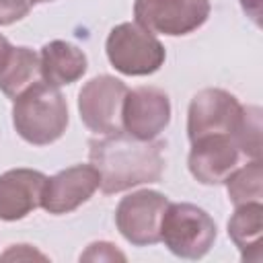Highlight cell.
<instances>
[{
	"mask_svg": "<svg viewBox=\"0 0 263 263\" xmlns=\"http://www.w3.org/2000/svg\"><path fill=\"white\" fill-rule=\"evenodd\" d=\"M90 164L99 171V189L105 195L121 193L144 183H156L164 171V142L138 140L127 132H115L88 142Z\"/></svg>",
	"mask_w": 263,
	"mask_h": 263,
	"instance_id": "6da1fadb",
	"label": "cell"
},
{
	"mask_svg": "<svg viewBox=\"0 0 263 263\" xmlns=\"http://www.w3.org/2000/svg\"><path fill=\"white\" fill-rule=\"evenodd\" d=\"M12 125L33 146H49L60 140L68 127V103L60 88L45 80L25 88L14 99Z\"/></svg>",
	"mask_w": 263,
	"mask_h": 263,
	"instance_id": "7a4b0ae2",
	"label": "cell"
},
{
	"mask_svg": "<svg viewBox=\"0 0 263 263\" xmlns=\"http://www.w3.org/2000/svg\"><path fill=\"white\" fill-rule=\"evenodd\" d=\"M218 236L214 218L195 203L179 201L164 210L160 222V242L181 259H201L210 253Z\"/></svg>",
	"mask_w": 263,
	"mask_h": 263,
	"instance_id": "3957f363",
	"label": "cell"
},
{
	"mask_svg": "<svg viewBox=\"0 0 263 263\" xmlns=\"http://www.w3.org/2000/svg\"><path fill=\"white\" fill-rule=\"evenodd\" d=\"M109 64L125 76H148L160 70L166 51L158 37L138 23L115 25L105 41Z\"/></svg>",
	"mask_w": 263,
	"mask_h": 263,
	"instance_id": "277c9868",
	"label": "cell"
},
{
	"mask_svg": "<svg viewBox=\"0 0 263 263\" xmlns=\"http://www.w3.org/2000/svg\"><path fill=\"white\" fill-rule=\"evenodd\" d=\"M125 95V82L111 74H99L90 78L78 92V113L82 123L97 136L121 132V109Z\"/></svg>",
	"mask_w": 263,
	"mask_h": 263,
	"instance_id": "5b68a950",
	"label": "cell"
},
{
	"mask_svg": "<svg viewBox=\"0 0 263 263\" xmlns=\"http://www.w3.org/2000/svg\"><path fill=\"white\" fill-rule=\"evenodd\" d=\"M210 16V0H136L134 23L150 33L181 37L197 31Z\"/></svg>",
	"mask_w": 263,
	"mask_h": 263,
	"instance_id": "8992f818",
	"label": "cell"
},
{
	"mask_svg": "<svg viewBox=\"0 0 263 263\" xmlns=\"http://www.w3.org/2000/svg\"><path fill=\"white\" fill-rule=\"evenodd\" d=\"M168 205L166 195L154 189H140L119 199L115 208V226L134 247L160 242V222Z\"/></svg>",
	"mask_w": 263,
	"mask_h": 263,
	"instance_id": "52a82bcc",
	"label": "cell"
},
{
	"mask_svg": "<svg viewBox=\"0 0 263 263\" xmlns=\"http://www.w3.org/2000/svg\"><path fill=\"white\" fill-rule=\"evenodd\" d=\"M242 105L224 88H201L187 109L189 142L203 136H232L238 127Z\"/></svg>",
	"mask_w": 263,
	"mask_h": 263,
	"instance_id": "ba28073f",
	"label": "cell"
},
{
	"mask_svg": "<svg viewBox=\"0 0 263 263\" xmlns=\"http://www.w3.org/2000/svg\"><path fill=\"white\" fill-rule=\"evenodd\" d=\"M171 121L168 95L156 86L127 88L121 109L123 132L138 140H156Z\"/></svg>",
	"mask_w": 263,
	"mask_h": 263,
	"instance_id": "9c48e42d",
	"label": "cell"
},
{
	"mask_svg": "<svg viewBox=\"0 0 263 263\" xmlns=\"http://www.w3.org/2000/svg\"><path fill=\"white\" fill-rule=\"evenodd\" d=\"M101 185L99 171L92 164H74L53 177H47L41 193V208L47 214L62 216L86 203Z\"/></svg>",
	"mask_w": 263,
	"mask_h": 263,
	"instance_id": "30bf717a",
	"label": "cell"
},
{
	"mask_svg": "<svg viewBox=\"0 0 263 263\" xmlns=\"http://www.w3.org/2000/svg\"><path fill=\"white\" fill-rule=\"evenodd\" d=\"M240 152L232 136H203L191 142L187 166L201 185H222L238 166Z\"/></svg>",
	"mask_w": 263,
	"mask_h": 263,
	"instance_id": "8fae6325",
	"label": "cell"
},
{
	"mask_svg": "<svg viewBox=\"0 0 263 263\" xmlns=\"http://www.w3.org/2000/svg\"><path fill=\"white\" fill-rule=\"evenodd\" d=\"M47 177L35 168H10L0 175V220L16 222L41 205Z\"/></svg>",
	"mask_w": 263,
	"mask_h": 263,
	"instance_id": "7c38bea8",
	"label": "cell"
},
{
	"mask_svg": "<svg viewBox=\"0 0 263 263\" xmlns=\"http://www.w3.org/2000/svg\"><path fill=\"white\" fill-rule=\"evenodd\" d=\"M41 78L51 86H64L80 80L88 68L86 55L70 41L53 39L41 47L39 53Z\"/></svg>",
	"mask_w": 263,
	"mask_h": 263,
	"instance_id": "4fadbf2b",
	"label": "cell"
},
{
	"mask_svg": "<svg viewBox=\"0 0 263 263\" xmlns=\"http://www.w3.org/2000/svg\"><path fill=\"white\" fill-rule=\"evenodd\" d=\"M261 230L263 203L249 201L236 205L228 220V236L240 251L242 261H261Z\"/></svg>",
	"mask_w": 263,
	"mask_h": 263,
	"instance_id": "5bb4252c",
	"label": "cell"
},
{
	"mask_svg": "<svg viewBox=\"0 0 263 263\" xmlns=\"http://www.w3.org/2000/svg\"><path fill=\"white\" fill-rule=\"evenodd\" d=\"M41 78L39 53L27 45L12 47L8 62L0 70V90L8 99H16L25 88L35 84Z\"/></svg>",
	"mask_w": 263,
	"mask_h": 263,
	"instance_id": "9a60e30c",
	"label": "cell"
},
{
	"mask_svg": "<svg viewBox=\"0 0 263 263\" xmlns=\"http://www.w3.org/2000/svg\"><path fill=\"white\" fill-rule=\"evenodd\" d=\"M226 191H228V199L234 205L240 203H249V201H261L263 197V166H261V158H251V162H247L240 168H234L226 181Z\"/></svg>",
	"mask_w": 263,
	"mask_h": 263,
	"instance_id": "2e32d148",
	"label": "cell"
},
{
	"mask_svg": "<svg viewBox=\"0 0 263 263\" xmlns=\"http://www.w3.org/2000/svg\"><path fill=\"white\" fill-rule=\"evenodd\" d=\"M232 140L240 154L249 158H261V109L259 107H242V115L238 121Z\"/></svg>",
	"mask_w": 263,
	"mask_h": 263,
	"instance_id": "e0dca14e",
	"label": "cell"
},
{
	"mask_svg": "<svg viewBox=\"0 0 263 263\" xmlns=\"http://www.w3.org/2000/svg\"><path fill=\"white\" fill-rule=\"evenodd\" d=\"M33 8L31 0H0V27L25 18Z\"/></svg>",
	"mask_w": 263,
	"mask_h": 263,
	"instance_id": "ac0fdd59",
	"label": "cell"
},
{
	"mask_svg": "<svg viewBox=\"0 0 263 263\" xmlns=\"http://www.w3.org/2000/svg\"><path fill=\"white\" fill-rule=\"evenodd\" d=\"M115 259L125 261V255L121 251H117L115 245L105 242V240L88 245V249L80 255V261H115Z\"/></svg>",
	"mask_w": 263,
	"mask_h": 263,
	"instance_id": "d6986e66",
	"label": "cell"
},
{
	"mask_svg": "<svg viewBox=\"0 0 263 263\" xmlns=\"http://www.w3.org/2000/svg\"><path fill=\"white\" fill-rule=\"evenodd\" d=\"M240 6L255 21V25H261V0H240Z\"/></svg>",
	"mask_w": 263,
	"mask_h": 263,
	"instance_id": "ffe728a7",
	"label": "cell"
},
{
	"mask_svg": "<svg viewBox=\"0 0 263 263\" xmlns=\"http://www.w3.org/2000/svg\"><path fill=\"white\" fill-rule=\"evenodd\" d=\"M10 51H12V43L0 33V70L4 68V64L8 62V58H10Z\"/></svg>",
	"mask_w": 263,
	"mask_h": 263,
	"instance_id": "44dd1931",
	"label": "cell"
},
{
	"mask_svg": "<svg viewBox=\"0 0 263 263\" xmlns=\"http://www.w3.org/2000/svg\"><path fill=\"white\" fill-rule=\"evenodd\" d=\"M31 2L35 4V2H53V0H31Z\"/></svg>",
	"mask_w": 263,
	"mask_h": 263,
	"instance_id": "7402d4cb",
	"label": "cell"
}]
</instances>
